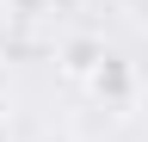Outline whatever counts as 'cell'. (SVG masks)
I'll list each match as a JSON object with an SVG mask.
<instances>
[{
	"label": "cell",
	"instance_id": "1",
	"mask_svg": "<svg viewBox=\"0 0 148 142\" xmlns=\"http://www.w3.org/2000/svg\"><path fill=\"white\" fill-rule=\"evenodd\" d=\"M92 86H99V93H111V99H117V93H130V74H123V62H105L99 74H92Z\"/></svg>",
	"mask_w": 148,
	"mask_h": 142
},
{
	"label": "cell",
	"instance_id": "2",
	"mask_svg": "<svg viewBox=\"0 0 148 142\" xmlns=\"http://www.w3.org/2000/svg\"><path fill=\"white\" fill-rule=\"evenodd\" d=\"M43 142H68V136H43Z\"/></svg>",
	"mask_w": 148,
	"mask_h": 142
}]
</instances>
